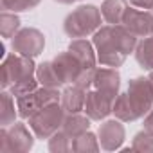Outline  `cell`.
Segmentation results:
<instances>
[{
    "instance_id": "1",
    "label": "cell",
    "mask_w": 153,
    "mask_h": 153,
    "mask_svg": "<svg viewBox=\"0 0 153 153\" xmlns=\"http://www.w3.org/2000/svg\"><path fill=\"white\" fill-rule=\"evenodd\" d=\"M101 16L103 15L96 6H79L67 15L63 22V31L68 38H85L88 34H94L101 27Z\"/></svg>"
},
{
    "instance_id": "2",
    "label": "cell",
    "mask_w": 153,
    "mask_h": 153,
    "mask_svg": "<svg viewBox=\"0 0 153 153\" xmlns=\"http://www.w3.org/2000/svg\"><path fill=\"white\" fill-rule=\"evenodd\" d=\"M65 117H67V112L63 110V106L59 103H52V105L43 106L42 110H38L34 115L29 117V128L38 139L43 140V139L52 137L63 126Z\"/></svg>"
},
{
    "instance_id": "3",
    "label": "cell",
    "mask_w": 153,
    "mask_h": 153,
    "mask_svg": "<svg viewBox=\"0 0 153 153\" xmlns=\"http://www.w3.org/2000/svg\"><path fill=\"white\" fill-rule=\"evenodd\" d=\"M92 43L96 47V52H97V61L101 65H106V67H121L126 59V54L119 49V45L115 43L114 40V33H112V24L110 25H105V27H99L96 33H94V38H92Z\"/></svg>"
},
{
    "instance_id": "4",
    "label": "cell",
    "mask_w": 153,
    "mask_h": 153,
    "mask_svg": "<svg viewBox=\"0 0 153 153\" xmlns=\"http://www.w3.org/2000/svg\"><path fill=\"white\" fill-rule=\"evenodd\" d=\"M36 63L27 56H7L2 63V88H11L15 83L36 76Z\"/></svg>"
},
{
    "instance_id": "5",
    "label": "cell",
    "mask_w": 153,
    "mask_h": 153,
    "mask_svg": "<svg viewBox=\"0 0 153 153\" xmlns=\"http://www.w3.org/2000/svg\"><path fill=\"white\" fill-rule=\"evenodd\" d=\"M34 137L24 123H13L9 128L0 130V151L2 153H25L33 148Z\"/></svg>"
},
{
    "instance_id": "6",
    "label": "cell",
    "mask_w": 153,
    "mask_h": 153,
    "mask_svg": "<svg viewBox=\"0 0 153 153\" xmlns=\"http://www.w3.org/2000/svg\"><path fill=\"white\" fill-rule=\"evenodd\" d=\"M59 101H61V94L58 92V88L42 87V88H36L31 94L16 97V110H18L20 117L29 119L31 115H34L43 106L52 105V103H59Z\"/></svg>"
},
{
    "instance_id": "7",
    "label": "cell",
    "mask_w": 153,
    "mask_h": 153,
    "mask_svg": "<svg viewBox=\"0 0 153 153\" xmlns=\"http://www.w3.org/2000/svg\"><path fill=\"white\" fill-rule=\"evenodd\" d=\"M126 94L137 119L144 117L153 108V88L148 78H133L128 83Z\"/></svg>"
},
{
    "instance_id": "8",
    "label": "cell",
    "mask_w": 153,
    "mask_h": 153,
    "mask_svg": "<svg viewBox=\"0 0 153 153\" xmlns=\"http://www.w3.org/2000/svg\"><path fill=\"white\" fill-rule=\"evenodd\" d=\"M43 49H45V36L42 31L34 27L20 29L13 38V51L22 56L36 58L43 52Z\"/></svg>"
},
{
    "instance_id": "9",
    "label": "cell",
    "mask_w": 153,
    "mask_h": 153,
    "mask_svg": "<svg viewBox=\"0 0 153 153\" xmlns=\"http://www.w3.org/2000/svg\"><path fill=\"white\" fill-rule=\"evenodd\" d=\"M121 24L137 38H146L153 34V13L128 7Z\"/></svg>"
},
{
    "instance_id": "10",
    "label": "cell",
    "mask_w": 153,
    "mask_h": 153,
    "mask_svg": "<svg viewBox=\"0 0 153 153\" xmlns=\"http://www.w3.org/2000/svg\"><path fill=\"white\" fill-rule=\"evenodd\" d=\"M123 121H119L117 117L115 119H110V121H105L101 126H99V131H97V137H99V144L103 149L106 151H115L123 146L124 139H126V131H124V126L121 124Z\"/></svg>"
},
{
    "instance_id": "11",
    "label": "cell",
    "mask_w": 153,
    "mask_h": 153,
    "mask_svg": "<svg viewBox=\"0 0 153 153\" xmlns=\"http://www.w3.org/2000/svg\"><path fill=\"white\" fill-rule=\"evenodd\" d=\"M114 101L112 97H108L106 94L99 92V90H88L87 92V101H85V114L92 119V121H103L106 119L112 110H114Z\"/></svg>"
},
{
    "instance_id": "12",
    "label": "cell",
    "mask_w": 153,
    "mask_h": 153,
    "mask_svg": "<svg viewBox=\"0 0 153 153\" xmlns=\"http://www.w3.org/2000/svg\"><path fill=\"white\" fill-rule=\"evenodd\" d=\"M52 65L58 70V74H59V78L63 79V83H76V79L79 78V74L83 70L81 63L76 59L68 51L59 52L52 59Z\"/></svg>"
},
{
    "instance_id": "13",
    "label": "cell",
    "mask_w": 153,
    "mask_h": 153,
    "mask_svg": "<svg viewBox=\"0 0 153 153\" xmlns=\"http://www.w3.org/2000/svg\"><path fill=\"white\" fill-rule=\"evenodd\" d=\"M119 87H121V76L115 68H96V76H94L96 90L115 99L119 96Z\"/></svg>"
},
{
    "instance_id": "14",
    "label": "cell",
    "mask_w": 153,
    "mask_h": 153,
    "mask_svg": "<svg viewBox=\"0 0 153 153\" xmlns=\"http://www.w3.org/2000/svg\"><path fill=\"white\" fill-rule=\"evenodd\" d=\"M68 52L81 63L83 68H96L97 56H96V51H94V43H90L83 38L72 40L68 43Z\"/></svg>"
},
{
    "instance_id": "15",
    "label": "cell",
    "mask_w": 153,
    "mask_h": 153,
    "mask_svg": "<svg viewBox=\"0 0 153 153\" xmlns=\"http://www.w3.org/2000/svg\"><path fill=\"white\" fill-rule=\"evenodd\" d=\"M85 101H87V90L70 85L61 92V101L59 105L67 114H79L85 110Z\"/></svg>"
},
{
    "instance_id": "16",
    "label": "cell",
    "mask_w": 153,
    "mask_h": 153,
    "mask_svg": "<svg viewBox=\"0 0 153 153\" xmlns=\"http://www.w3.org/2000/svg\"><path fill=\"white\" fill-rule=\"evenodd\" d=\"M36 78L40 81L42 87H49V88H59L63 87V79L59 78L58 70L54 68L52 61H43L36 67Z\"/></svg>"
},
{
    "instance_id": "17",
    "label": "cell",
    "mask_w": 153,
    "mask_h": 153,
    "mask_svg": "<svg viewBox=\"0 0 153 153\" xmlns=\"http://www.w3.org/2000/svg\"><path fill=\"white\" fill-rule=\"evenodd\" d=\"M90 121H92V119H90L88 115L67 114V117H65V121H63L61 130H63L65 133H68L72 139H76V137H79L81 133L88 131V128H90Z\"/></svg>"
},
{
    "instance_id": "18",
    "label": "cell",
    "mask_w": 153,
    "mask_h": 153,
    "mask_svg": "<svg viewBox=\"0 0 153 153\" xmlns=\"http://www.w3.org/2000/svg\"><path fill=\"white\" fill-rule=\"evenodd\" d=\"M126 9H128L126 0H105L103 6H101V15L108 24L117 25V24L123 22V16H124Z\"/></svg>"
},
{
    "instance_id": "19",
    "label": "cell",
    "mask_w": 153,
    "mask_h": 153,
    "mask_svg": "<svg viewBox=\"0 0 153 153\" xmlns=\"http://www.w3.org/2000/svg\"><path fill=\"white\" fill-rule=\"evenodd\" d=\"M133 54H135L137 63L142 68L153 70V34L151 36H146L142 42H139Z\"/></svg>"
},
{
    "instance_id": "20",
    "label": "cell",
    "mask_w": 153,
    "mask_h": 153,
    "mask_svg": "<svg viewBox=\"0 0 153 153\" xmlns=\"http://www.w3.org/2000/svg\"><path fill=\"white\" fill-rule=\"evenodd\" d=\"M112 114H114L119 121H123V123L137 121V115H135V112H133V108H131V105H130V99H128V94H126V92H123V94H119V96L115 97Z\"/></svg>"
},
{
    "instance_id": "21",
    "label": "cell",
    "mask_w": 153,
    "mask_h": 153,
    "mask_svg": "<svg viewBox=\"0 0 153 153\" xmlns=\"http://www.w3.org/2000/svg\"><path fill=\"white\" fill-rule=\"evenodd\" d=\"M99 137H96L92 131H85L79 137L72 139V151L76 153H88V151H99Z\"/></svg>"
},
{
    "instance_id": "22",
    "label": "cell",
    "mask_w": 153,
    "mask_h": 153,
    "mask_svg": "<svg viewBox=\"0 0 153 153\" xmlns=\"http://www.w3.org/2000/svg\"><path fill=\"white\" fill-rule=\"evenodd\" d=\"M13 94L2 92L0 94V124L2 126H11L16 119V110H15V101L11 97Z\"/></svg>"
},
{
    "instance_id": "23",
    "label": "cell",
    "mask_w": 153,
    "mask_h": 153,
    "mask_svg": "<svg viewBox=\"0 0 153 153\" xmlns=\"http://www.w3.org/2000/svg\"><path fill=\"white\" fill-rule=\"evenodd\" d=\"M18 31H20V18L15 13L4 11L0 15V34H2V38H15Z\"/></svg>"
},
{
    "instance_id": "24",
    "label": "cell",
    "mask_w": 153,
    "mask_h": 153,
    "mask_svg": "<svg viewBox=\"0 0 153 153\" xmlns=\"http://www.w3.org/2000/svg\"><path fill=\"white\" fill-rule=\"evenodd\" d=\"M49 149L52 153H67L72 151V137L63 130H58L52 137H49Z\"/></svg>"
},
{
    "instance_id": "25",
    "label": "cell",
    "mask_w": 153,
    "mask_h": 153,
    "mask_svg": "<svg viewBox=\"0 0 153 153\" xmlns=\"http://www.w3.org/2000/svg\"><path fill=\"white\" fill-rule=\"evenodd\" d=\"M131 149L139 151V153H153V135H149L144 130L135 133V137L131 140Z\"/></svg>"
},
{
    "instance_id": "26",
    "label": "cell",
    "mask_w": 153,
    "mask_h": 153,
    "mask_svg": "<svg viewBox=\"0 0 153 153\" xmlns=\"http://www.w3.org/2000/svg\"><path fill=\"white\" fill-rule=\"evenodd\" d=\"M2 2V9L4 11H13V13H22V11H29L34 9L42 0H0Z\"/></svg>"
},
{
    "instance_id": "27",
    "label": "cell",
    "mask_w": 153,
    "mask_h": 153,
    "mask_svg": "<svg viewBox=\"0 0 153 153\" xmlns=\"http://www.w3.org/2000/svg\"><path fill=\"white\" fill-rule=\"evenodd\" d=\"M38 78L36 76H33V78H27V79H22V81H18V83H15L9 90H11V94L15 96V97H20V96H25V94H31V92H34L36 88H38Z\"/></svg>"
},
{
    "instance_id": "28",
    "label": "cell",
    "mask_w": 153,
    "mask_h": 153,
    "mask_svg": "<svg viewBox=\"0 0 153 153\" xmlns=\"http://www.w3.org/2000/svg\"><path fill=\"white\" fill-rule=\"evenodd\" d=\"M94 76H96V68H83L81 74H79V78L76 79V83H72V85H76V87H79V88L88 92L90 87H94Z\"/></svg>"
},
{
    "instance_id": "29",
    "label": "cell",
    "mask_w": 153,
    "mask_h": 153,
    "mask_svg": "<svg viewBox=\"0 0 153 153\" xmlns=\"http://www.w3.org/2000/svg\"><path fill=\"white\" fill-rule=\"evenodd\" d=\"M144 131H148L149 135H153V108L144 117Z\"/></svg>"
},
{
    "instance_id": "30",
    "label": "cell",
    "mask_w": 153,
    "mask_h": 153,
    "mask_svg": "<svg viewBox=\"0 0 153 153\" xmlns=\"http://www.w3.org/2000/svg\"><path fill=\"white\" fill-rule=\"evenodd\" d=\"M130 2L140 9H153V0H130Z\"/></svg>"
},
{
    "instance_id": "31",
    "label": "cell",
    "mask_w": 153,
    "mask_h": 153,
    "mask_svg": "<svg viewBox=\"0 0 153 153\" xmlns=\"http://www.w3.org/2000/svg\"><path fill=\"white\" fill-rule=\"evenodd\" d=\"M54 2H59V4H65V6H70L72 2H76V0H54Z\"/></svg>"
},
{
    "instance_id": "32",
    "label": "cell",
    "mask_w": 153,
    "mask_h": 153,
    "mask_svg": "<svg viewBox=\"0 0 153 153\" xmlns=\"http://www.w3.org/2000/svg\"><path fill=\"white\" fill-rule=\"evenodd\" d=\"M148 79H149V83H151V88H153V72H149V76H148Z\"/></svg>"
}]
</instances>
